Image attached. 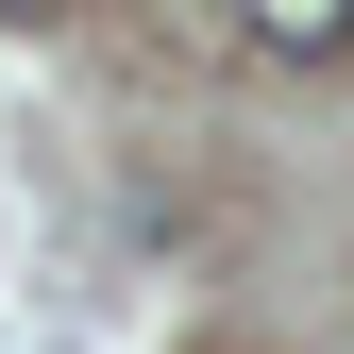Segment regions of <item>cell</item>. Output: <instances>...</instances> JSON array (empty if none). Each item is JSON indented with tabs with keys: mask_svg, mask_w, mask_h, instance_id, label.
<instances>
[{
	"mask_svg": "<svg viewBox=\"0 0 354 354\" xmlns=\"http://www.w3.org/2000/svg\"><path fill=\"white\" fill-rule=\"evenodd\" d=\"M236 34H253L270 68H337V51H354V0H236Z\"/></svg>",
	"mask_w": 354,
	"mask_h": 354,
	"instance_id": "obj_1",
	"label": "cell"
}]
</instances>
